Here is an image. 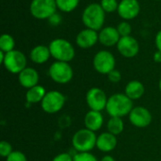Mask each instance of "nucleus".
Masks as SVG:
<instances>
[{
    "label": "nucleus",
    "mask_w": 161,
    "mask_h": 161,
    "mask_svg": "<svg viewBox=\"0 0 161 161\" xmlns=\"http://www.w3.org/2000/svg\"><path fill=\"white\" fill-rule=\"evenodd\" d=\"M81 19L86 28L100 31L104 27L106 12L104 11L100 4L91 3L84 8Z\"/></svg>",
    "instance_id": "1"
},
{
    "label": "nucleus",
    "mask_w": 161,
    "mask_h": 161,
    "mask_svg": "<svg viewBox=\"0 0 161 161\" xmlns=\"http://www.w3.org/2000/svg\"><path fill=\"white\" fill-rule=\"evenodd\" d=\"M133 101L125 93H115L108 97L106 110L110 117L123 118L133 109Z\"/></svg>",
    "instance_id": "2"
},
{
    "label": "nucleus",
    "mask_w": 161,
    "mask_h": 161,
    "mask_svg": "<svg viewBox=\"0 0 161 161\" xmlns=\"http://www.w3.org/2000/svg\"><path fill=\"white\" fill-rule=\"evenodd\" d=\"M51 57L56 61L70 62L75 57V50L74 45L67 40L58 38L54 39L49 43Z\"/></svg>",
    "instance_id": "3"
},
{
    "label": "nucleus",
    "mask_w": 161,
    "mask_h": 161,
    "mask_svg": "<svg viewBox=\"0 0 161 161\" xmlns=\"http://www.w3.org/2000/svg\"><path fill=\"white\" fill-rule=\"evenodd\" d=\"M97 136L95 132L88 129L82 128L77 130L72 138V145L77 153L91 152L94 147H96Z\"/></svg>",
    "instance_id": "4"
},
{
    "label": "nucleus",
    "mask_w": 161,
    "mask_h": 161,
    "mask_svg": "<svg viewBox=\"0 0 161 161\" xmlns=\"http://www.w3.org/2000/svg\"><path fill=\"white\" fill-rule=\"evenodd\" d=\"M27 59L25 55L20 50H12L5 54L4 60L2 61V65L5 69L13 75H19L24 69L26 68Z\"/></svg>",
    "instance_id": "5"
},
{
    "label": "nucleus",
    "mask_w": 161,
    "mask_h": 161,
    "mask_svg": "<svg viewBox=\"0 0 161 161\" xmlns=\"http://www.w3.org/2000/svg\"><path fill=\"white\" fill-rule=\"evenodd\" d=\"M48 75L54 82L58 84H67L73 79L74 71L69 62L55 61L50 65Z\"/></svg>",
    "instance_id": "6"
},
{
    "label": "nucleus",
    "mask_w": 161,
    "mask_h": 161,
    "mask_svg": "<svg viewBox=\"0 0 161 161\" xmlns=\"http://www.w3.org/2000/svg\"><path fill=\"white\" fill-rule=\"evenodd\" d=\"M57 9L56 0H32L29 6L30 14L38 20H48Z\"/></svg>",
    "instance_id": "7"
},
{
    "label": "nucleus",
    "mask_w": 161,
    "mask_h": 161,
    "mask_svg": "<svg viewBox=\"0 0 161 161\" xmlns=\"http://www.w3.org/2000/svg\"><path fill=\"white\" fill-rule=\"evenodd\" d=\"M92 65L97 73L101 75H108L115 69V57L108 50H101L94 55Z\"/></svg>",
    "instance_id": "8"
},
{
    "label": "nucleus",
    "mask_w": 161,
    "mask_h": 161,
    "mask_svg": "<svg viewBox=\"0 0 161 161\" xmlns=\"http://www.w3.org/2000/svg\"><path fill=\"white\" fill-rule=\"evenodd\" d=\"M66 102V97L58 91L47 92L41 103L42 110L48 114H54L60 111Z\"/></svg>",
    "instance_id": "9"
},
{
    "label": "nucleus",
    "mask_w": 161,
    "mask_h": 161,
    "mask_svg": "<svg viewBox=\"0 0 161 161\" xmlns=\"http://www.w3.org/2000/svg\"><path fill=\"white\" fill-rule=\"evenodd\" d=\"M108 100V98L106 92L100 88H92L86 93V102L92 110L102 111L106 109Z\"/></svg>",
    "instance_id": "10"
},
{
    "label": "nucleus",
    "mask_w": 161,
    "mask_h": 161,
    "mask_svg": "<svg viewBox=\"0 0 161 161\" xmlns=\"http://www.w3.org/2000/svg\"><path fill=\"white\" fill-rule=\"evenodd\" d=\"M128 117L131 125L139 128H144L149 126L153 120L152 113L150 112V110L141 106L134 107Z\"/></svg>",
    "instance_id": "11"
},
{
    "label": "nucleus",
    "mask_w": 161,
    "mask_h": 161,
    "mask_svg": "<svg viewBox=\"0 0 161 161\" xmlns=\"http://www.w3.org/2000/svg\"><path fill=\"white\" fill-rule=\"evenodd\" d=\"M116 47H117L118 52L124 58H134L140 52L139 42L131 35L125 36V37H121Z\"/></svg>",
    "instance_id": "12"
},
{
    "label": "nucleus",
    "mask_w": 161,
    "mask_h": 161,
    "mask_svg": "<svg viewBox=\"0 0 161 161\" xmlns=\"http://www.w3.org/2000/svg\"><path fill=\"white\" fill-rule=\"evenodd\" d=\"M141 11V5L138 0H121L117 9L118 15L124 21H130L138 17Z\"/></svg>",
    "instance_id": "13"
},
{
    "label": "nucleus",
    "mask_w": 161,
    "mask_h": 161,
    "mask_svg": "<svg viewBox=\"0 0 161 161\" xmlns=\"http://www.w3.org/2000/svg\"><path fill=\"white\" fill-rule=\"evenodd\" d=\"M97 42H99L98 31L85 28L78 32L75 37V43L79 48L82 49H89L93 47Z\"/></svg>",
    "instance_id": "14"
},
{
    "label": "nucleus",
    "mask_w": 161,
    "mask_h": 161,
    "mask_svg": "<svg viewBox=\"0 0 161 161\" xmlns=\"http://www.w3.org/2000/svg\"><path fill=\"white\" fill-rule=\"evenodd\" d=\"M99 42L106 46V47H112L114 45H117L119 40L121 39V36L117 30V27L114 26H104L99 32Z\"/></svg>",
    "instance_id": "15"
},
{
    "label": "nucleus",
    "mask_w": 161,
    "mask_h": 161,
    "mask_svg": "<svg viewBox=\"0 0 161 161\" xmlns=\"http://www.w3.org/2000/svg\"><path fill=\"white\" fill-rule=\"evenodd\" d=\"M40 75L36 69L26 67L18 75V81L23 88L30 89L34 86L39 85Z\"/></svg>",
    "instance_id": "16"
},
{
    "label": "nucleus",
    "mask_w": 161,
    "mask_h": 161,
    "mask_svg": "<svg viewBox=\"0 0 161 161\" xmlns=\"http://www.w3.org/2000/svg\"><path fill=\"white\" fill-rule=\"evenodd\" d=\"M116 146H117V138L115 135L109 132H104L97 137L96 147L101 152L109 153L113 151L116 148Z\"/></svg>",
    "instance_id": "17"
},
{
    "label": "nucleus",
    "mask_w": 161,
    "mask_h": 161,
    "mask_svg": "<svg viewBox=\"0 0 161 161\" xmlns=\"http://www.w3.org/2000/svg\"><path fill=\"white\" fill-rule=\"evenodd\" d=\"M84 124H85L86 128H88L93 132H96L99 129H101V127L103 126V124H104V117H103L101 111L90 109V111H88L87 114L85 115Z\"/></svg>",
    "instance_id": "18"
},
{
    "label": "nucleus",
    "mask_w": 161,
    "mask_h": 161,
    "mask_svg": "<svg viewBox=\"0 0 161 161\" xmlns=\"http://www.w3.org/2000/svg\"><path fill=\"white\" fill-rule=\"evenodd\" d=\"M51 57L49 46L39 44L33 47L29 53L30 60L35 64H43L48 61Z\"/></svg>",
    "instance_id": "19"
},
{
    "label": "nucleus",
    "mask_w": 161,
    "mask_h": 161,
    "mask_svg": "<svg viewBox=\"0 0 161 161\" xmlns=\"http://www.w3.org/2000/svg\"><path fill=\"white\" fill-rule=\"evenodd\" d=\"M144 92H145V88L143 84L139 80L129 81L125 89V94L127 97H129L132 101L142 98Z\"/></svg>",
    "instance_id": "20"
},
{
    "label": "nucleus",
    "mask_w": 161,
    "mask_h": 161,
    "mask_svg": "<svg viewBox=\"0 0 161 161\" xmlns=\"http://www.w3.org/2000/svg\"><path fill=\"white\" fill-rule=\"evenodd\" d=\"M46 92H47L45 91V89L42 86H41V85L34 86L27 90V92L25 93V100L28 104L42 103Z\"/></svg>",
    "instance_id": "21"
},
{
    "label": "nucleus",
    "mask_w": 161,
    "mask_h": 161,
    "mask_svg": "<svg viewBox=\"0 0 161 161\" xmlns=\"http://www.w3.org/2000/svg\"><path fill=\"white\" fill-rule=\"evenodd\" d=\"M108 132L117 136L121 134L125 129L124 121L120 117H110L107 124Z\"/></svg>",
    "instance_id": "22"
},
{
    "label": "nucleus",
    "mask_w": 161,
    "mask_h": 161,
    "mask_svg": "<svg viewBox=\"0 0 161 161\" xmlns=\"http://www.w3.org/2000/svg\"><path fill=\"white\" fill-rule=\"evenodd\" d=\"M14 49H15L14 38L8 33L2 34L0 37V51L8 53V52H10Z\"/></svg>",
    "instance_id": "23"
},
{
    "label": "nucleus",
    "mask_w": 161,
    "mask_h": 161,
    "mask_svg": "<svg viewBox=\"0 0 161 161\" xmlns=\"http://www.w3.org/2000/svg\"><path fill=\"white\" fill-rule=\"evenodd\" d=\"M80 0H56L57 3V8L58 10L61 12H72L75 10L78 5H79Z\"/></svg>",
    "instance_id": "24"
},
{
    "label": "nucleus",
    "mask_w": 161,
    "mask_h": 161,
    "mask_svg": "<svg viewBox=\"0 0 161 161\" xmlns=\"http://www.w3.org/2000/svg\"><path fill=\"white\" fill-rule=\"evenodd\" d=\"M99 4L106 13H112L117 11L119 7V2L117 0H101Z\"/></svg>",
    "instance_id": "25"
},
{
    "label": "nucleus",
    "mask_w": 161,
    "mask_h": 161,
    "mask_svg": "<svg viewBox=\"0 0 161 161\" xmlns=\"http://www.w3.org/2000/svg\"><path fill=\"white\" fill-rule=\"evenodd\" d=\"M117 30L121 37H125L131 35L132 32V26L128 23V21H123L117 25Z\"/></svg>",
    "instance_id": "26"
},
{
    "label": "nucleus",
    "mask_w": 161,
    "mask_h": 161,
    "mask_svg": "<svg viewBox=\"0 0 161 161\" xmlns=\"http://www.w3.org/2000/svg\"><path fill=\"white\" fill-rule=\"evenodd\" d=\"M12 152H13L12 146L9 142H8L6 141H2L0 142V156L2 158H7Z\"/></svg>",
    "instance_id": "27"
},
{
    "label": "nucleus",
    "mask_w": 161,
    "mask_h": 161,
    "mask_svg": "<svg viewBox=\"0 0 161 161\" xmlns=\"http://www.w3.org/2000/svg\"><path fill=\"white\" fill-rule=\"evenodd\" d=\"M74 161H98V159L91 154L90 152L85 153H76L74 156Z\"/></svg>",
    "instance_id": "28"
},
{
    "label": "nucleus",
    "mask_w": 161,
    "mask_h": 161,
    "mask_svg": "<svg viewBox=\"0 0 161 161\" xmlns=\"http://www.w3.org/2000/svg\"><path fill=\"white\" fill-rule=\"evenodd\" d=\"M6 161H27L25 155L21 151H13L7 158Z\"/></svg>",
    "instance_id": "29"
},
{
    "label": "nucleus",
    "mask_w": 161,
    "mask_h": 161,
    "mask_svg": "<svg viewBox=\"0 0 161 161\" xmlns=\"http://www.w3.org/2000/svg\"><path fill=\"white\" fill-rule=\"evenodd\" d=\"M108 75V80H109L111 83H118V82H120L121 79H122V74H121V72L118 71V70H116V69H114L113 71H111V72H110L108 75Z\"/></svg>",
    "instance_id": "30"
},
{
    "label": "nucleus",
    "mask_w": 161,
    "mask_h": 161,
    "mask_svg": "<svg viewBox=\"0 0 161 161\" xmlns=\"http://www.w3.org/2000/svg\"><path fill=\"white\" fill-rule=\"evenodd\" d=\"M52 161H74V157L68 153H60L57 155Z\"/></svg>",
    "instance_id": "31"
},
{
    "label": "nucleus",
    "mask_w": 161,
    "mask_h": 161,
    "mask_svg": "<svg viewBox=\"0 0 161 161\" xmlns=\"http://www.w3.org/2000/svg\"><path fill=\"white\" fill-rule=\"evenodd\" d=\"M61 20H62V18H61V16L59 15V14H58L57 12L55 13V14H53L49 19H48V21H49V24L51 25H53V26H56V25H58L60 23H61Z\"/></svg>",
    "instance_id": "32"
},
{
    "label": "nucleus",
    "mask_w": 161,
    "mask_h": 161,
    "mask_svg": "<svg viewBox=\"0 0 161 161\" xmlns=\"http://www.w3.org/2000/svg\"><path fill=\"white\" fill-rule=\"evenodd\" d=\"M155 44H156V47H157V50L160 51L161 52V30H159L157 35H156V38H155Z\"/></svg>",
    "instance_id": "33"
},
{
    "label": "nucleus",
    "mask_w": 161,
    "mask_h": 161,
    "mask_svg": "<svg viewBox=\"0 0 161 161\" xmlns=\"http://www.w3.org/2000/svg\"><path fill=\"white\" fill-rule=\"evenodd\" d=\"M154 60L157 63H161V52L157 50L154 54Z\"/></svg>",
    "instance_id": "34"
},
{
    "label": "nucleus",
    "mask_w": 161,
    "mask_h": 161,
    "mask_svg": "<svg viewBox=\"0 0 161 161\" xmlns=\"http://www.w3.org/2000/svg\"><path fill=\"white\" fill-rule=\"evenodd\" d=\"M99 161H115V159H114L113 157H111V156H109V155H107V156L103 157Z\"/></svg>",
    "instance_id": "35"
},
{
    "label": "nucleus",
    "mask_w": 161,
    "mask_h": 161,
    "mask_svg": "<svg viewBox=\"0 0 161 161\" xmlns=\"http://www.w3.org/2000/svg\"><path fill=\"white\" fill-rule=\"evenodd\" d=\"M158 87H159V90H160L161 92V78L160 80H159V83H158Z\"/></svg>",
    "instance_id": "36"
},
{
    "label": "nucleus",
    "mask_w": 161,
    "mask_h": 161,
    "mask_svg": "<svg viewBox=\"0 0 161 161\" xmlns=\"http://www.w3.org/2000/svg\"><path fill=\"white\" fill-rule=\"evenodd\" d=\"M154 1H161V0H154Z\"/></svg>",
    "instance_id": "37"
}]
</instances>
